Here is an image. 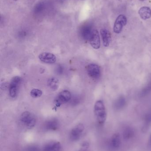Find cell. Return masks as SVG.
Masks as SVG:
<instances>
[{"label": "cell", "mask_w": 151, "mask_h": 151, "mask_svg": "<svg viewBox=\"0 0 151 151\" xmlns=\"http://www.w3.org/2000/svg\"><path fill=\"white\" fill-rule=\"evenodd\" d=\"M48 85L52 90H56L59 87V81L55 77L50 78L48 81Z\"/></svg>", "instance_id": "obj_14"}, {"label": "cell", "mask_w": 151, "mask_h": 151, "mask_svg": "<svg viewBox=\"0 0 151 151\" xmlns=\"http://www.w3.org/2000/svg\"><path fill=\"white\" fill-rule=\"evenodd\" d=\"M39 58L42 62L47 64L55 63L56 61V58L54 54L48 52L41 53Z\"/></svg>", "instance_id": "obj_8"}, {"label": "cell", "mask_w": 151, "mask_h": 151, "mask_svg": "<svg viewBox=\"0 0 151 151\" xmlns=\"http://www.w3.org/2000/svg\"><path fill=\"white\" fill-rule=\"evenodd\" d=\"M100 32L104 46L105 47H109L111 41V33L106 29H101Z\"/></svg>", "instance_id": "obj_11"}, {"label": "cell", "mask_w": 151, "mask_h": 151, "mask_svg": "<svg viewBox=\"0 0 151 151\" xmlns=\"http://www.w3.org/2000/svg\"><path fill=\"white\" fill-rule=\"evenodd\" d=\"M127 19L126 17L120 15L116 19L113 26V31L116 34H119L122 31L123 27L126 25Z\"/></svg>", "instance_id": "obj_4"}, {"label": "cell", "mask_w": 151, "mask_h": 151, "mask_svg": "<svg viewBox=\"0 0 151 151\" xmlns=\"http://www.w3.org/2000/svg\"><path fill=\"white\" fill-rule=\"evenodd\" d=\"M59 127V123L56 119H51L47 122L46 124L47 129L51 130H56Z\"/></svg>", "instance_id": "obj_16"}, {"label": "cell", "mask_w": 151, "mask_h": 151, "mask_svg": "<svg viewBox=\"0 0 151 151\" xmlns=\"http://www.w3.org/2000/svg\"><path fill=\"white\" fill-rule=\"evenodd\" d=\"M42 91L40 89L37 88H34L30 91V95L31 97L34 98H37L40 97L42 95Z\"/></svg>", "instance_id": "obj_18"}, {"label": "cell", "mask_w": 151, "mask_h": 151, "mask_svg": "<svg viewBox=\"0 0 151 151\" xmlns=\"http://www.w3.org/2000/svg\"><path fill=\"white\" fill-rule=\"evenodd\" d=\"M61 149V145L59 142H51L45 145L43 151H60Z\"/></svg>", "instance_id": "obj_13"}, {"label": "cell", "mask_w": 151, "mask_h": 151, "mask_svg": "<svg viewBox=\"0 0 151 151\" xmlns=\"http://www.w3.org/2000/svg\"><path fill=\"white\" fill-rule=\"evenodd\" d=\"M44 4L43 3H39L38 4H36V6L35 7L34 12L36 14H39L43 11L44 9Z\"/></svg>", "instance_id": "obj_19"}, {"label": "cell", "mask_w": 151, "mask_h": 151, "mask_svg": "<svg viewBox=\"0 0 151 151\" xmlns=\"http://www.w3.org/2000/svg\"><path fill=\"white\" fill-rule=\"evenodd\" d=\"M20 82L21 78L19 76H15L12 79L9 86V94L11 97L15 98L17 96Z\"/></svg>", "instance_id": "obj_3"}, {"label": "cell", "mask_w": 151, "mask_h": 151, "mask_svg": "<svg viewBox=\"0 0 151 151\" xmlns=\"http://www.w3.org/2000/svg\"><path fill=\"white\" fill-rule=\"evenodd\" d=\"M20 120L28 129H32L34 127L36 122L35 117L28 111L24 112L21 114Z\"/></svg>", "instance_id": "obj_2"}, {"label": "cell", "mask_w": 151, "mask_h": 151, "mask_svg": "<svg viewBox=\"0 0 151 151\" xmlns=\"http://www.w3.org/2000/svg\"><path fill=\"white\" fill-rule=\"evenodd\" d=\"M94 112L98 123L103 124L106 120L107 114L105 106L102 100H98L96 102L94 106Z\"/></svg>", "instance_id": "obj_1"}, {"label": "cell", "mask_w": 151, "mask_h": 151, "mask_svg": "<svg viewBox=\"0 0 151 151\" xmlns=\"http://www.w3.org/2000/svg\"><path fill=\"white\" fill-rule=\"evenodd\" d=\"M140 1H146V0H140Z\"/></svg>", "instance_id": "obj_22"}, {"label": "cell", "mask_w": 151, "mask_h": 151, "mask_svg": "<svg viewBox=\"0 0 151 151\" xmlns=\"http://www.w3.org/2000/svg\"><path fill=\"white\" fill-rule=\"evenodd\" d=\"M87 151L86 150H81L80 151Z\"/></svg>", "instance_id": "obj_21"}, {"label": "cell", "mask_w": 151, "mask_h": 151, "mask_svg": "<svg viewBox=\"0 0 151 151\" xmlns=\"http://www.w3.org/2000/svg\"><path fill=\"white\" fill-rule=\"evenodd\" d=\"M134 131L131 128H127L124 130L123 133V137L126 140L131 139L134 135Z\"/></svg>", "instance_id": "obj_17"}, {"label": "cell", "mask_w": 151, "mask_h": 151, "mask_svg": "<svg viewBox=\"0 0 151 151\" xmlns=\"http://www.w3.org/2000/svg\"><path fill=\"white\" fill-rule=\"evenodd\" d=\"M150 142L151 143V135L150 136Z\"/></svg>", "instance_id": "obj_23"}, {"label": "cell", "mask_w": 151, "mask_h": 151, "mask_svg": "<svg viewBox=\"0 0 151 151\" xmlns=\"http://www.w3.org/2000/svg\"><path fill=\"white\" fill-rule=\"evenodd\" d=\"M84 126L82 124H78L73 128L70 133V138L72 141H77L79 139L84 131Z\"/></svg>", "instance_id": "obj_7"}, {"label": "cell", "mask_w": 151, "mask_h": 151, "mask_svg": "<svg viewBox=\"0 0 151 151\" xmlns=\"http://www.w3.org/2000/svg\"><path fill=\"white\" fill-rule=\"evenodd\" d=\"M121 143L120 136L118 134H115L113 135L111 140V144L113 148L117 149L120 146Z\"/></svg>", "instance_id": "obj_15"}, {"label": "cell", "mask_w": 151, "mask_h": 151, "mask_svg": "<svg viewBox=\"0 0 151 151\" xmlns=\"http://www.w3.org/2000/svg\"><path fill=\"white\" fill-rule=\"evenodd\" d=\"M138 12L141 18L144 20L150 19L151 17V9L149 7L146 6L142 7Z\"/></svg>", "instance_id": "obj_12"}, {"label": "cell", "mask_w": 151, "mask_h": 151, "mask_svg": "<svg viewBox=\"0 0 151 151\" xmlns=\"http://www.w3.org/2000/svg\"><path fill=\"white\" fill-rule=\"evenodd\" d=\"M90 42L91 47L95 49L100 48L101 46L100 36L98 31L97 30H94L89 40Z\"/></svg>", "instance_id": "obj_9"}, {"label": "cell", "mask_w": 151, "mask_h": 151, "mask_svg": "<svg viewBox=\"0 0 151 151\" xmlns=\"http://www.w3.org/2000/svg\"><path fill=\"white\" fill-rule=\"evenodd\" d=\"M71 99V94L67 90H64L59 94L55 100V104L56 106H59L66 104Z\"/></svg>", "instance_id": "obj_5"}, {"label": "cell", "mask_w": 151, "mask_h": 151, "mask_svg": "<svg viewBox=\"0 0 151 151\" xmlns=\"http://www.w3.org/2000/svg\"><path fill=\"white\" fill-rule=\"evenodd\" d=\"M87 72L90 77L95 80L98 79L101 75L100 67L95 64L89 65L87 68Z\"/></svg>", "instance_id": "obj_6"}, {"label": "cell", "mask_w": 151, "mask_h": 151, "mask_svg": "<svg viewBox=\"0 0 151 151\" xmlns=\"http://www.w3.org/2000/svg\"><path fill=\"white\" fill-rule=\"evenodd\" d=\"M93 30L91 26L89 25L83 26L80 30V35L82 37L84 40L89 41Z\"/></svg>", "instance_id": "obj_10"}, {"label": "cell", "mask_w": 151, "mask_h": 151, "mask_svg": "<svg viewBox=\"0 0 151 151\" xmlns=\"http://www.w3.org/2000/svg\"><path fill=\"white\" fill-rule=\"evenodd\" d=\"M28 151H38V149L36 147H31L29 148Z\"/></svg>", "instance_id": "obj_20"}]
</instances>
